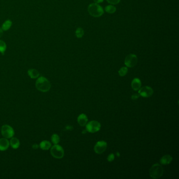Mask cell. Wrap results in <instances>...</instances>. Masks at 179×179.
<instances>
[{"label": "cell", "mask_w": 179, "mask_h": 179, "mask_svg": "<svg viewBox=\"0 0 179 179\" xmlns=\"http://www.w3.org/2000/svg\"><path fill=\"white\" fill-rule=\"evenodd\" d=\"M141 86V80L138 78H135L133 79L131 83V87L134 91H138Z\"/></svg>", "instance_id": "cell-12"}, {"label": "cell", "mask_w": 179, "mask_h": 179, "mask_svg": "<svg viewBox=\"0 0 179 179\" xmlns=\"http://www.w3.org/2000/svg\"><path fill=\"white\" fill-rule=\"evenodd\" d=\"M114 159H115L114 154L113 153H110L108 157L107 160L109 162H111L114 160Z\"/></svg>", "instance_id": "cell-24"}, {"label": "cell", "mask_w": 179, "mask_h": 179, "mask_svg": "<svg viewBox=\"0 0 179 179\" xmlns=\"http://www.w3.org/2000/svg\"><path fill=\"white\" fill-rule=\"evenodd\" d=\"M86 130L91 133H95L99 131L101 128V124L98 121H91L86 124Z\"/></svg>", "instance_id": "cell-5"}, {"label": "cell", "mask_w": 179, "mask_h": 179, "mask_svg": "<svg viewBox=\"0 0 179 179\" xmlns=\"http://www.w3.org/2000/svg\"><path fill=\"white\" fill-rule=\"evenodd\" d=\"M140 97V95L139 94H135L132 95L131 96V99L132 100H136L138 99Z\"/></svg>", "instance_id": "cell-25"}, {"label": "cell", "mask_w": 179, "mask_h": 179, "mask_svg": "<svg viewBox=\"0 0 179 179\" xmlns=\"http://www.w3.org/2000/svg\"><path fill=\"white\" fill-rule=\"evenodd\" d=\"M36 87L39 91L45 93L50 91L51 84L50 81L45 77H40L36 80Z\"/></svg>", "instance_id": "cell-1"}, {"label": "cell", "mask_w": 179, "mask_h": 179, "mask_svg": "<svg viewBox=\"0 0 179 179\" xmlns=\"http://www.w3.org/2000/svg\"><path fill=\"white\" fill-rule=\"evenodd\" d=\"M107 143L104 141H99L94 147V151L97 154H102L107 149Z\"/></svg>", "instance_id": "cell-8"}, {"label": "cell", "mask_w": 179, "mask_h": 179, "mask_svg": "<svg viewBox=\"0 0 179 179\" xmlns=\"http://www.w3.org/2000/svg\"><path fill=\"white\" fill-rule=\"evenodd\" d=\"M50 153L56 159H62L64 156V151L61 146L57 144L51 148Z\"/></svg>", "instance_id": "cell-4"}, {"label": "cell", "mask_w": 179, "mask_h": 179, "mask_svg": "<svg viewBox=\"0 0 179 179\" xmlns=\"http://www.w3.org/2000/svg\"><path fill=\"white\" fill-rule=\"evenodd\" d=\"M139 93L140 96L143 97H149L151 96L153 94V89L149 86H144L139 89Z\"/></svg>", "instance_id": "cell-9"}, {"label": "cell", "mask_w": 179, "mask_h": 179, "mask_svg": "<svg viewBox=\"0 0 179 179\" xmlns=\"http://www.w3.org/2000/svg\"><path fill=\"white\" fill-rule=\"evenodd\" d=\"M150 176L153 179H159L162 176L163 169L161 165L156 163L152 165L149 171Z\"/></svg>", "instance_id": "cell-2"}, {"label": "cell", "mask_w": 179, "mask_h": 179, "mask_svg": "<svg viewBox=\"0 0 179 179\" xmlns=\"http://www.w3.org/2000/svg\"><path fill=\"white\" fill-rule=\"evenodd\" d=\"M107 1L108 3L113 5L117 4L120 2V0H107Z\"/></svg>", "instance_id": "cell-23"}, {"label": "cell", "mask_w": 179, "mask_h": 179, "mask_svg": "<svg viewBox=\"0 0 179 179\" xmlns=\"http://www.w3.org/2000/svg\"><path fill=\"white\" fill-rule=\"evenodd\" d=\"M6 50V44L5 41L0 40V53L4 54Z\"/></svg>", "instance_id": "cell-19"}, {"label": "cell", "mask_w": 179, "mask_h": 179, "mask_svg": "<svg viewBox=\"0 0 179 179\" xmlns=\"http://www.w3.org/2000/svg\"><path fill=\"white\" fill-rule=\"evenodd\" d=\"M138 58L136 55L135 54H129L125 58L124 60V64L126 66L128 67L131 68L134 66L137 63Z\"/></svg>", "instance_id": "cell-7"}, {"label": "cell", "mask_w": 179, "mask_h": 179, "mask_svg": "<svg viewBox=\"0 0 179 179\" xmlns=\"http://www.w3.org/2000/svg\"><path fill=\"white\" fill-rule=\"evenodd\" d=\"M173 160V158L170 155H165L161 158L160 163L163 165H167L170 164Z\"/></svg>", "instance_id": "cell-13"}, {"label": "cell", "mask_w": 179, "mask_h": 179, "mask_svg": "<svg viewBox=\"0 0 179 179\" xmlns=\"http://www.w3.org/2000/svg\"><path fill=\"white\" fill-rule=\"evenodd\" d=\"M95 2L96 3H102V2L104 1V0H94Z\"/></svg>", "instance_id": "cell-26"}, {"label": "cell", "mask_w": 179, "mask_h": 179, "mask_svg": "<svg viewBox=\"0 0 179 179\" xmlns=\"http://www.w3.org/2000/svg\"><path fill=\"white\" fill-rule=\"evenodd\" d=\"M12 25V22L11 21V20L8 19V20H6L3 23V24L2 25L1 28L2 29L3 31H7L11 28Z\"/></svg>", "instance_id": "cell-17"}, {"label": "cell", "mask_w": 179, "mask_h": 179, "mask_svg": "<svg viewBox=\"0 0 179 179\" xmlns=\"http://www.w3.org/2000/svg\"><path fill=\"white\" fill-rule=\"evenodd\" d=\"M10 144H11L12 148H13V149H17L19 147L20 143L19 140L17 138H12L10 140Z\"/></svg>", "instance_id": "cell-16"}, {"label": "cell", "mask_w": 179, "mask_h": 179, "mask_svg": "<svg viewBox=\"0 0 179 179\" xmlns=\"http://www.w3.org/2000/svg\"><path fill=\"white\" fill-rule=\"evenodd\" d=\"M10 146V142L7 139H0V151H5L8 149Z\"/></svg>", "instance_id": "cell-10"}, {"label": "cell", "mask_w": 179, "mask_h": 179, "mask_svg": "<svg viewBox=\"0 0 179 179\" xmlns=\"http://www.w3.org/2000/svg\"><path fill=\"white\" fill-rule=\"evenodd\" d=\"M3 34V30L1 28H0V38L2 36Z\"/></svg>", "instance_id": "cell-27"}, {"label": "cell", "mask_w": 179, "mask_h": 179, "mask_svg": "<svg viewBox=\"0 0 179 179\" xmlns=\"http://www.w3.org/2000/svg\"><path fill=\"white\" fill-rule=\"evenodd\" d=\"M89 13L95 17H101L104 14V10L102 6L96 3L90 4L88 8Z\"/></svg>", "instance_id": "cell-3"}, {"label": "cell", "mask_w": 179, "mask_h": 179, "mask_svg": "<svg viewBox=\"0 0 179 179\" xmlns=\"http://www.w3.org/2000/svg\"><path fill=\"white\" fill-rule=\"evenodd\" d=\"M105 11L109 14H113L116 11V8L113 6H108L105 8Z\"/></svg>", "instance_id": "cell-18"}, {"label": "cell", "mask_w": 179, "mask_h": 179, "mask_svg": "<svg viewBox=\"0 0 179 179\" xmlns=\"http://www.w3.org/2000/svg\"><path fill=\"white\" fill-rule=\"evenodd\" d=\"M1 133L3 137L7 139L11 138L14 135V131L13 128L7 124L3 125L2 127Z\"/></svg>", "instance_id": "cell-6"}, {"label": "cell", "mask_w": 179, "mask_h": 179, "mask_svg": "<svg viewBox=\"0 0 179 179\" xmlns=\"http://www.w3.org/2000/svg\"><path fill=\"white\" fill-rule=\"evenodd\" d=\"M51 140H52L53 143H54V144H57L59 142L60 138H59L58 135L54 134V135H53L52 137H51Z\"/></svg>", "instance_id": "cell-20"}, {"label": "cell", "mask_w": 179, "mask_h": 179, "mask_svg": "<svg viewBox=\"0 0 179 179\" xmlns=\"http://www.w3.org/2000/svg\"><path fill=\"white\" fill-rule=\"evenodd\" d=\"M75 34H76V36L77 38L80 39V38H82L83 37V35H84V32L83 29H82V28H78L76 30Z\"/></svg>", "instance_id": "cell-21"}, {"label": "cell", "mask_w": 179, "mask_h": 179, "mask_svg": "<svg viewBox=\"0 0 179 179\" xmlns=\"http://www.w3.org/2000/svg\"><path fill=\"white\" fill-rule=\"evenodd\" d=\"M118 73L120 76H121V77L124 76L126 75L127 74V73H128V68L126 67H123L119 69Z\"/></svg>", "instance_id": "cell-22"}, {"label": "cell", "mask_w": 179, "mask_h": 179, "mask_svg": "<svg viewBox=\"0 0 179 179\" xmlns=\"http://www.w3.org/2000/svg\"><path fill=\"white\" fill-rule=\"evenodd\" d=\"M77 121L81 126H85L88 122V118L85 114H80L77 118Z\"/></svg>", "instance_id": "cell-11"}, {"label": "cell", "mask_w": 179, "mask_h": 179, "mask_svg": "<svg viewBox=\"0 0 179 179\" xmlns=\"http://www.w3.org/2000/svg\"><path fill=\"white\" fill-rule=\"evenodd\" d=\"M39 146L42 150H47L50 148L52 144L48 141L44 140L41 141V143L39 144Z\"/></svg>", "instance_id": "cell-14"}, {"label": "cell", "mask_w": 179, "mask_h": 179, "mask_svg": "<svg viewBox=\"0 0 179 179\" xmlns=\"http://www.w3.org/2000/svg\"><path fill=\"white\" fill-rule=\"evenodd\" d=\"M28 75L32 79H35L39 76V72L35 69H30L28 70Z\"/></svg>", "instance_id": "cell-15"}]
</instances>
